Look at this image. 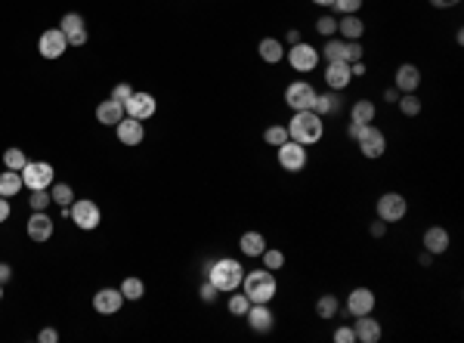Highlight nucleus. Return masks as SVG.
<instances>
[{
	"label": "nucleus",
	"mask_w": 464,
	"mask_h": 343,
	"mask_svg": "<svg viewBox=\"0 0 464 343\" xmlns=\"http://www.w3.org/2000/svg\"><path fill=\"white\" fill-rule=\"evenodd\" d=\"M158 109V102H155L152 93H130V99H124V114L127 118H137V121H149Z\"/></svg>",
	"instance_id": "obj_10"
},
{
	"label": "nucleus",
	"mask_w": 464,
	"mask_h": 343,
	"mask_svg": "<svg viewBox=\"0 0 464 343\" xmlns=\"http://www.w3.org/2000/svg\"><path fill=\"white\" fill-rule=\"evenodd\" d=\"M368 232H371V238H384V235H387V223H384V220H375V223L368 226Z\"/></svg>",
	"instance_id": "obj_46"
},
{
	"label": "nucleus",
	"mask_w": 464,
	"mask_h": 343,
	"mask_svg": "<svg viewBox=\"0 0 464 343\" xmlns=\"http://www.w3.org/2000/svg\"><path fill=\"white\" fill-rule=\"evenodd\" d=\"M10 275H13V266H10V263H0V282H10Z\"/></svg>",
	"instance_id": "obj_52"
},
{
	"label": "nucleus",
	"mask_w": 464,
	"mask_h": 343,
	"mask_svg": "<svg viewBox=\"0 0 464 343\" xmlns=\"http://www.w3.org/2000/svg\"><path fill=\"white\" fill-rule=\"evenodd\" d=\"M301 31H297V28H291V31L288 34H285V47H294V44H301Z\"/></svg>",
	"instance_id": "obj_50"
},
{
	"label": "nucleus",
	"mask_w": 464,
	"mask_h": 343,
	"mask_svg": "<svg viewBox=\"0 0 464 343\" xmlns=\"http://www.w3.org/2000/svg\"><path fill=\"white\" fill-rule=\"evenodd\" d=\"M384 99H387V102H396V99H399V90H396V87H387V90H384Z\"/></svg>",
	"instance_id": "obj_53"
},
{
	"label": "nucleus",
	"mask_w": 464,
	"mask_h": 343,
	"mask_svg": "<svg viewBox=\"0 0 464 343\" xmlns=\"http://www.w3.org/2000/svg\"><path fill=\"white\" fill-rule=\"evenodd\" d=\"M322 56L328 62H347V40L344 38H328V44L322 47Z\"/></svg>",
	"instance_id": "obj_30"
},
{
	"label": "nucleus",
	"mask_w": 464,
	"mask_h": 343,
	"mask_svg": "<svg viewBox=\"0 0 464 343\" xmlns=\"http://www.w3.org/2000/svg\"><path fill=\"white\" fill-rule=\"evenodd\" d=\"M68 217H71V223H75L77 229H84V232H93V229L103 223V211H99V204L90 201V198H77V201H71Z\"/></svg>",
	"instance_id": "obj_4"
},
{
	"label": "nucleus",
	"mask_w": 464,
	"mask_h": 343,
	"mask_svg": "<svg viewBox=\"0 0 464 343\" xmlns=\"http://www.w3.org/2000/svg\"><path fill=\"white\" fill-rule=\"evenodd\" d=\"M38 340L40 343H56V340H59V331H56V328H44V331L38 334Z\"/></svg>",
	"instance_id": "obj_48"
},
{
	"label": "nucleus",
	"mask_w": 464,
	"mask_h": 343,
	"mask_svg": "<svg viewBox=\"0 0 464 343\" xmlns=\"http://www.w3.org/2000/svg\"><path fill=\"white\" fill-rule=\"evenodd\" d=\"M10 213H13L10 198H0V223H6V220H10Z\"/></svg>",
	"instance_id": "obj_49"
},
{
	"label": "nucleus",
	"mask_w": 464,
	"mask_h": 343,
	"mask_svg": "<svg viewBox=\"0 0 464 343\" xmlns=\"http://www.w3.org/2000/svg\"><path fill=\"white\" fill-rule=\"evenodd\" d=\"M421 241H424V251L427 254L437 257V254H446L449 251V241H452V238H449V232L442 226H431V229H424V238H421Z\"/></svg>",
	"instance_id": "obj_22"
},
{
	"label": "nucleus",
	"mask_w": 464,
	"mask_h": 343,
	"mask_svg": "<svg viewBox=\"0 0 464 343\" xmlns=\"http://www.w3.org/2000/svg\"><path fill=\"white\" fill-rule=\"evenodd\" d=\"M53 229H56L53 220H50L44 211H34L31 220H28V238L38 241V245H40V241H50V238H53Z\"/></svg>",
	"instance_id": "obj_20"
},
{
	"label": "nucleus",
	"mask_w": 464,
	"mask_h": 343,
	"mask_svg": "<svg viewBox=\"0 0 464 343\" xmlns=\"http://www.w3.org/2000/svg\"><path fill=\"white\" fill-rule=\"evenodd\" d=\"M121 294H124V300H130V303H137V300H142V294H146V284H142V278L130 275L121 282Z\"/></svg>",
	"instance_id": "obj_32"
},
{
	"label": "nucleus",
	"mask_w": 464,
	"mask_h": 343,
	"mask_svg": "<svg viewBox=\"0 0 464 343\" xmlns=\"http://www.w3.org/2000/svg\"><path fill=\"white\" fill-rule=\"evenodd\" d=\"M19 192H22V174L6 167L3 174H0V198H13V195H19Z\"/></svg>",
	"instance_id": "obj_28"
},
{
	"label": "nucleus",
	"mask_w": 464,
	"mask_h": 343,
	"mask_svg": "<svg viewBox=\"0 0 464 343\" xmlns=\"http://www.w3.org/2000/svg\"><path fill=\"white\" fill-rule=\"evenodd\" d=\"M121 306H124L121 288H99L96 297H93V310H96L99 316H115Z\"/></svg>",
	"instance_id": "obj_15"
},
{
	"label": "nucleus",
	"mask_w": 464,
	"mask_h": 343,
	"mask_svg": "<svg viewBox=\"0 0 464 343\" xmlns=\"http://www.w3.org/2000/svg\"><path fill=\"white\" fill-rule=\"evenodd\" d=\"M353 334H356V343H377L384 337V328H381V321L368 312V316H356Z\"/></svg>",
	"instance_id": "obj_16"
},
{
	"label": "nucleus",
	"mask_w": 464,
	"mask_h": 343,
	"mask_svg": "<svg viewBox=\"0 0 464 343\" xmlns=\"http://www.w3.org/2000/svg\"><path fill=\"white\" fill-rule=\"evenodd\" d=\"M313 99H316V87H313L310 81H294L285 90V105H288L291 112L313 109Z\"/></svg>",
	"instance_id": "obj_9"
},
{
	"label": "nucleus",
	"mask_w": 464,
	"mask_h": 343,
	"mask_svg": "<svg viewBox=\"0 0 464 343\" xmlns=\"http://www.w3.org/2000/svg\"><path fill=\"white\" fill-rule=\"evenodd\" d=\"M53 164H47V161H28L25 167H22V185L25 189H50L53 185Z\"/></svg>",
	"instance_id": "obj_8"
},
{
	"label": "nucleus",
	"mask_w": 464,
	"mask_h": 343,
	"mask_svg": "<svg viewBox=\"0 0 464 343\" xmlns=\"http://www.w3.org/2000/svg\"><path fill=\"white\" fill-rule=\"evenodd\" d=\"M28 164V158H25V152L22 148H6L3 152V167H10V170H19L22 174V167Z\"/></svg>",
	"instance_id": "obj_38"
},
{
	"label": "nucleus",
	"mask_w": 464,
	"mask_h": 343,
	"mask_svg": "<svg viewBox=\"0 0 464 343\" xmlns=\"http://www.w3.org/2000/svg\"><path fill=\"white\" fill-rule=\"evenodd\" d=\"M334 343H356V334H353V328H338L334 331Z\"/></svg>",
	"instance_id": "obj_45"
},
{
	"label": "nucleus",
	"mask_w": 464,
	"mask_h": 343,
	"mask_svg": "<svg viewBox=\"0 0 464 343\" xmlns=\"http://www.w3.org/2000/svg\"><path fill=\"white\" fill-rule=\"evenodd\" d=\"M340 109H344V99L338 96V90L316 93V99H313V112H316L319 118H325V114H338Z\"/></svg>",
	"instance_id": "obj_24"
},
{
	"label": "nucleus",
	"mask_w": 464,
	"mask_h": 343,
	"mask_svg": "<svg viewBox=\"0 0 464 343\" xmlns=\"http://www.w3.org/2000/svg\"><path fill=\"white\" fill-rule=\"evenodd\" d=\"M130 93H133V87H130V84H115V87H112V99H118V102H124V99H130Z\"/></svg>",
	"instance_id": "obj_44"
},
{
	"label": "nucleus",
	"mask_w": 464,
	"mask_h": 343,
	"mask_svg": "<svg viewBox=\"0 0 464 343\" xmlns=\"http://www.w3.org/2000/svg\"><path fill=\"white\" fill-rule=\"evenodd\" d=\"M198 294H202V300H204V303H214V300L220 297V291L214 288V284L208 282V278H204V282H202V291H198Z\"/></svg>",
	"instance_id": "obj_43"
},
{
	"label": "nucleus",
	"mask_w": 464,
	"mask_h": 343,
	"mask_svg": "<svg viewBox=\"0 0 464 343\" xmlns=\"http://www.w3.org/2000/svg\"><path fill=\"white\" fill-rule=\"evenodd\" d=\"M366 127H368V124H356V121H350V124H347V137L356 142V139L362 137V130H366Z\"/></svg>",
	"instance_id": "obj_47"
},
{
	"label": "nucleus",
	"mask_w": 464,
	"mask_h": 343,
	"mask_svg": "<svg viewBox=\"0 0 464 343\" xmlns=\"http://www.w3.org/2000/svg\"><path fill=\"white\" fill-rule=\"evenodd\" d=\"M331 6L340 13V16H350V13H359L362 10V0H334Z\"/></svg>",
	"instance_id": "obj_41"
},
{
	"label": "nucleus",
	"mask_w": 464,
	"mask_h": 343,
	"mask_svg": "<svg viewBox=\"0 0 464 343\" xmlns=\"http://www.w3.org/2000/svg\"><path fill=\"white\" fill-rule=\"evenodd\" d=\"M66 49H68V40H66V34H62L59 28H50V31L40 34L38 53L44 56V59H62V56H66Z\"/></svg>",
	"instance_id": "obj_13"
},
{
	"label": "nucleus",
	"mask_w": 464,
	"mask_h": 343,
	"mask_svg": "<svg viewBox=\"0 0 464 343\" xmlns=\"http://www.w3.org/2000/svg\"><path fill=\"white\" fill-rule=\"evenodd\" d=\"M276 158H278V167L282 170H288V174H301V170L306 167V161H310V155H306V146L288 139L276 148Z\"/></svg>",
	"instance_id": "obj_6"
},
{
	"label": "nucleus",
	"mask_w": 464,
	"mask_h": 343,
	"mask_svg": "<svg viewBox=\"0 0 464 343\" xmlns=\"http://www.w3.org/2000/svg\"><path fill=\"white\" fill-rule=\"evenodd\" d=\"M418 263H421V266H431V263H433V254H418Z\"/></svg>",
	"instance_id": "obj_54"
},
{
	"label": "nucleus",
	"mask_w": 464,
	"mask_h": 343,
	"mask_svg": "<svg viewBox=\"0 0 464 343\" xmlns=\"http://www.w3.org/2000/svg\"><path fill=\"white\" fill-rule=\"evenodd\" d=\"M59 31L66 34V40H68V47H84L87 44V22H84V16L81 13H66L62 16V22H59Z\"/></svg>",
	"instance_id": "obj_11"
},
{
	"label": "nucleus",
	"mask_w": 464,
	"mask_h": 343,
	"mask_svg": "<svg viewBox=\"0 0 464 343\" xmlns=\"http://www.w3.org/2000/svg\"><path fill=\"white\" fill-rule=\"evenodd\" d=\"M375 303H377V297H375V291L371 288H353L347 294V316H368V312H375Z\"/></svg>",
	"instance_id": "obj_14"
},
{
	"label": "nucleus",
	"mask_w": 464,
	"mask_h": 343,
	"mask_svg": "<svg viewBox=\"0 0 464 343\" xmlns=\"http://www.w3.org/2000/svg\"><path fill=\"white\" fill-rule=\"evenodd\" d=\"M375 118H377V109L371 99H359V102H353V109H350V121H356V124H371Z\"/></svg>",
	"instance_id": "obj_29"
},
{
	"label": "nucleus",
	"mask_w": 464,
	"mask_h": 343,
	"mask_svg": "<svg viewBox=\"0 0 464 343\" xmlns=\"http://www.w3.org/2000/svg\"><path fill=\"white\" fill-rule=\"evenodd\" d=\"M239 251L245 257H260L263 251H267V238H263L260 232H245L239 238Z\"/></svg>",
	"instance_id": "obj_27"
},
{
	"label": "nucleus",
	"mask_w": 464,
	"mask_h": 343,
	"mask_svg": "<svg viewBox=\"0 0 464 343\" xmlns=\"http://www.w3.org/2000/svg\"><path fill=\"white\" fill-rule=\"evenodd\" d=\"M50 201H53V198H50V189H34V192H31V198H28L31 211H47Z\"/></svg>",
	"instance_id": "obj_39"
},
{
	"label": "nucleus",
	"mask_w": 464,
	"mask_h": 343,
	"mask_svg": "<svg viewBox=\"0 0 464 343\" xmlns=\"http://www.w3.org/2000/svg\"><path fill=\"white\" fill-rule=\"evenodd\" d=\"M245 316H248V325H251L257 334L273 331V325H276V316H273V310H269V303H251Z\"/></svg>",
	"instance_id": "obj_17"
},
{
	"label": "nucleus",
	"mask_w": 464,
	"mask_h": 343,
	"mask_svg": "<svg viewBox=\"0 0 464 343\" xmlns=\"http://www.w3.org/2000/svg\"><path fill=\"white\" fill-rule=\"evenodd\" d=\"M362 53H366V49H362L359 40H347V62H359Z\"/></svg>",
	"instance_id": "obj_42"
},
{
	"label": "nucleus",
	"mask_w": 464,
	"mask_h": 343,
	"mask_svg": "<svg viewBox=\"0 0 464 343\" xmlns=\"http://www.w3.org/2000/svg\"><path fill=\"white\" fill-rule=\"evenodd\" d=\"M204 278L220 291V294H232L241 288V278H245V266L235 257H220V260L204 263Z\"/></svg>",
	"instance_id": "obj_1"
},
{
	"label": "nucleus",
	"mask_w": 464,
	"mask_h": 343,
	"mask_svg": "<svg viewBox=\"0 0 464 343\" xmlns=\"http://www.w3.org/2000/svg\"><path fill=\"white\" fill-rule=\"evenodd\" d=\"M313 3H316V6H331L334 0H313Z\"/></svg>",
	"instance_id": "obj_55"
},
{
	"label": "nucleus",
	"mask_w": 464,
	"mask_h": 343,
	"mask_svg": "<svg viewBox=\"0 0 464 343\" xmlns=\"http://www.w3.org/2000/svg\"><path fill=\"white\" fill-rule=\"evenodd\" d=\"M338 31H340V38H344V40H359L362 31H366V25H362V19L356 16V13H350V16H340Z\"/></svg>",
	"instance_id": "obj_26"
},
{
	"label": "nucleus",
	"mask_w": 464,
	"mask_h": 343,
	"mask_svg": "<svg viewBox=\"0 0 464 343\" xmlns=\"http://www.w3.org/2000/svg\"><path fill=\"white\" fill-rule=\"evenodd\" d=\"M263 260V269H269V273H278V269L285 266V254L278 251V247H267V251L260 254Z\"/></svg>",
	"instance_id": "obj_35"
},
{
	"label": "nucleus",
	"mask_w": 464,
	"mask_h": 343,
	"mask_svg": "<svg viewBox=\"0 0 464 343\" xmlns=\"http://www.w3.org/2000/svg\"><path fill=\"white\" fill-rule=\"evenodd\" d=\"M291 137H288V127L285 124H273V127H267V130H263V142H267V146H273V148H278L282 146V142H288Z\"/></svg>",
	"instance_id": "obj_34"
},
{
	"label": "nucleus",
	"mask_w": 464,
	"mask_h": 343,
	"mask_svg": "<svg viewBox=\"0 0 464 343\" xmlns=\"http://www.w3.org/2000/svg\"><path fill=\"white\" fill-rule=\"evenodd\" d=\"M433 6H437V10H452V6H458L461 0H431Z\"/></svg>",
	"instance_id": "obj_51"
},
{
	"label": "nucleus",
	"mask_w": 464,
	"mask_h": 343,
	"mask_svg": "<svg viewBox=\"0 0 464 343\" xmlns=\"http://www.w3.org/2000/svg\"><path fill=\"white\" fill-rule=\"evenodd\" d=\"M124 118V102H118V99H103V102L96 105V121L103 127H115L118 121Z\"/></svg>",
	"instance_id": "obj_21"
},
{
	"label": "nucleus",
	"mask_w": 464,
	"mask_h": 343,
	"mask_svg": "<svg viewBox=\"0 0 464 343\" xmlns=\"http://www.w3.org/2000/svg\"><path fill=\"white\" fill-rule=\"evenodd\" d=\"M248 306H251V300L245 297V291H232L230 303H226V310H230V316H245Z\"/></svg>",
	"instance_id": "obj_36"
},
{
	"label": "nucleus",
	"mask_w": 464,
	"mask_h": 343,
	"mask_svg": "<svg viewBox=\"0 0 464 343\" xmlns=\"http://www.w3.org/2000/svg\"><path fill=\"white\" fill-rule=\"evenodd\" d=\"M115 133H118V139L124 142V146H140V142L146 139V127H142V121L127 118V114L115 124Z\"/></svg>",
	"instance_id": "obj_18"
},
{
	"label": "nucleus",
	"mask_w": 464,
	"mask_h": 343,
	"mask_svg": "<svg viewBox=\"0 0 464 343\" xmlns=\"http://www.w3.org/2000/svg\"><path fill=\"white\" fill-rule=\"evenodd\" d=\"M340 312V303H338V297L334 294H322L316 300V316L322 319V321H328V319H334Z\"/></svg>",
	"instance_id": "obj_31"
},
{
	"label": "nucleus",
	"mask_w": 464,
	"mask_h": 343,
	"mask_svg": "<svg viewBox=\"0 0 464 343\" xmlns=\"http://www.w3.org/2000/svg\"><path fill=\"white\" fill-rule=\"evenodd\" d=\"M316 31L322 34V38H334V31H338V19H334V16H319Z\"/></svg>",
	"instance_id": "obj_40"
},
{
	"label": "nucleus",
	"mask_w": 464,
	"mask_h": 343,
	"mask_svg": "<svg viewBox=\"0 0 464 343\" xmlns=\"http://www.w3.org/2000/svg\"><path fill=\"white\" fill-rule=\"evenodd\" d=\"M241 291H245V297L251 303H269L278 291L276 273H269V269H251V273H245V278H241Z\"/></svg>",
	"instance_id": "obj_3"
},
{
	"label": "nucleus",
	"mask_w": 464,
	"mask_h": 343,
	"mask_svg": "<svg viewBox=\"0 0 464 343\" xmlns=\"http://www.w3.org/2000/svg\"><path fill=\"white\" fill-rule=\"evenodd\" d=\"M356 146H359L362 158H381V155L387 152V137H384L375 124H368L366 130H362V137L356 139Z\"/></svg>",
	"instance_id": "obj_12"
},
{
	"label": "nucleus",
	"mask_w": 464,
	"mask_h": 343,
	"mask_svg": "<svg viewBox=\"0 0 464 343\" xmlns=\"http://www.w3.org/2000/svg\"><path fill=\"white\" fill-rule=\"evenodd\" d=\"M421 87V68L412 66V62H403L396 68V90L399 93H415Z\"/></svg>",
	"instance_id": "obj_23"
},
{
	"label": "nucleus",
	"mask_w": 464,
	"mask_h": 343,
	"mask_svg": "<svg viewBox=\"0 0 464 343\" xmlns=\"http://www.w3.org/2000/svg\"><path fill=\"white\" fill-rule=\"evenodd\" d=\"M350 81H353V75H350V62H328L325 66V84L328 90H347Z\"/></svg>",
	"instance_id": "obj_19"
},
{
	"label": "nucleus",
	"mask_w": 464,
	"mask_h": 343,
	"mask_svg": "<svg viewBox=\"0 0 464 343\" xmlns=\"http://www.w3.org/2000/svg\"><path fill=\"white\" fill-rule=\"evenodd\" d=\"M375 211H377V220H384V223H399V220L409 213V201H405V195H399V192H384V195L377 198Z\"/></svg>",
	"instance_id": "obj_7"
},
{
	"label": "nucleus",
	"mask_w": 464,
	"mask_h": 343,
	"mask_svg": "<svg viewBox=\"0 0 464 343\" xmlns=\"http://www.w3.org/2000/svg\"><path fill=\"white\" fill-rule=\"evenodd\" d=\"M285 62L297 71V75H306V71H316L319 68V49L313 44H294V47H285Z\"/></svg>",
	"instance_id": "obj_5"
},
{
	"label": "nucleus",
	"mask_w": 464,
	"mask_h": 343,
	"mask_svg": "<svg viewBox=\"0 0 464 343\" xmlns=\"http://www.w3.org/2000/svg\"><path fill=\"white\" fill-rule=\"evenodd\" d=\"M396 102H399V112H403L405 118H415V114H421V99L415 96V93H405V96H399Z\"/></svg>",
	"instance_id": "obj_37"
},
{
	"label": "nucleus",
	"mask_w": 464,
	"mask_h": 343,
	"mask_svg": "<svg viewBox=\"0 0 464 343\" xmlns=\"http://www.w3.org/2000/svg\"><path fill=\"white\" fill-rule=\"evenodd\" d=\"M288 137L294 139V142H301V146H316V142H322L325 137V124H322V118H319L313 109H304V112H294L291 114V121L288 124Z\"/></svg>",
	"instance_id": "obj_2"
},
{
	"label": "nucleus",
	"mask_w": 464,
	"mask_h": 343,
	"mask_svg": "<svg viewBox=\"0 0 464 343\" xmlns=\"http://www.w3.org/2000/svg\"><path fill=\"white\" fill-rule=\"evenodd\" d=\"M257 53H260L263 62H269V66H278V62L285 59V44L276 38H263L260 44H257Z\"/></svg>",
	"instance_id": "obj_25"
},
{
	"label": "nucleus",
	"mask_w": 464,
	"mask_h": 343,
	"mask_svg": "<svg viewBox=\"0 0 464 343\" xmlns=\"http://www.w3.org/2000/svg\"><path fill=\"white\" fill-rule=\"evenodd\" d=\"M50 198H53V204H59V207H71V201H75V189H71L68 183H53L50 185Z\"/></svg>",
	"instance_id": "obj_33"
},
{
	"label": "nucleus",
	"mask_w": 464,
	"mask_h": 343,
	"mask_svg": "<svg viewBox=\"0 0 464 343\" xmlns=\"http://www.w3.org/2000/svg\"><path fill=\"white\" fill-rule=\"evenodd\" d=\"M0 300H3V282H0Z\"/></svg>",
	"instance_id": "obj_56"
}]
</instances>
